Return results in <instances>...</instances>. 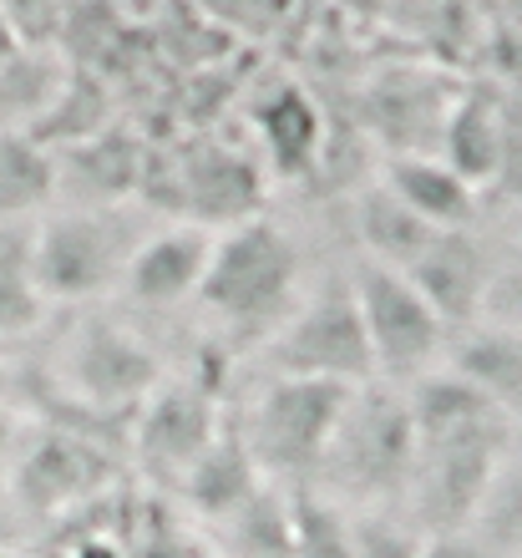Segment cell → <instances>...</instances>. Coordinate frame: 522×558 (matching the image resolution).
<instances>
[{"label":"cell","mask_w":522,"mask_h":558,"mask_svg":"<svg viewBox=\"0 0 522 558\" xmlns=\"http://www.w3.org/2000/svg\"><path fill=\"white\" fill-rule=\"evenodd\" d=\"M305 254L290 229L254 214L233 229H218L193 305L233 351H264L305 300Z\"/></svg>","instance_id":"obj_1"},{"label":"cell","mask_w":522,"mask_h":558,"mask_svg":"<svg viewBox=\"0 0 522 558\" xmlns=\"http://www.w3.org/2000/svg\"><path fill=\"white\" fill-rule=\"evenodd\" d=\"M158 229L143 204H57L31 223V269L46 310H92L122 290L132 254Z\"/></svg>","instance_id":"obj_2"},{"label":"cell","mask_w":522,"mask_h":558,"mask_svg":"<svg viewBox=\"0 0 522 558\" xmlns=\"http://www.w3.org/2000/svg\"><path fill=\"white\" fill-rule=\"evenodd\" d=\"M411 462H416V432H411L406 391L371 381L361 391H350L309 493L335 502L340 513L401 508L411 483Z\"/></svg>","instance_id":"obj_3"},{"label":"cell","mask_w":522,"mask_h":558,"mask_svg":"<svg viewBox=\"0 0 522 558\" xmlns=\"http://www.w3.org/2000/svg\"><path fill=\"white\" fill-rule=\"evenodd\" d=\"M162 381H168V361L128 310H76L51 355V391L66 412L132 422Z\"/></svg>","instance_id":"obj_4"},{"label":"cell","mask_w":522,"mask_h":558,"mask_svg":"<svg viewBox=\"0 0 522 558\" xmlns=\"http://www.w3.org/2000/svg\"><path fill=\"white\" fill-rule=\"evenodd\" d=\"M350 391L325 381H294V376H264L248 407L233 422V437L244 441L248 462L264 483L275 487H309L319 457L330 447Z\"/></svg>","instance_id":"obj_5"},{"label":"cell","mask_w":522,"mask_h":558,"mask_svg":"<svg viewBox=\"0 0 522 558\" xmlns=\"http://www.w3.org/2000/svg\"><path fill=\"white\" fill-rule=\"evenodd\" d=\"M345 275H350V294H355V310H361V330H365V345H371V366H376L380 386L411 391L432 371L447 366L451 330L421 300V290L406 275L371 265V259H355Z\"/></svg>","instance_id":"obj_6"},{"label":"cell","mask_w":522,"mask_h":558,"mask_svg":"<svg viewBox=\"0 0 522 558\" xmlns=\"http://www.w3.org/2000/svg\"><path fill=\"white\" fill-rule=\"evenodd\" d=\"M269 376H294V381H325V386H361L376 381L371 345L361 330V310L350 294V275H330L309 284L294 315L279 325V336L264 345Z\"/></svg>","instance_id":"obj_7"},{"label":"cell","mask_w":522,"mask_h":558,"mask_svg":"<svg viewBox=\"0 0 522 558\" xmlns=\"http://www.w3.org/2000/svg\"><path fill=\"white\" fill-rule=\"evenodd\" d=\"M229 422L218 416V391L208 376H173L143 401V412L132 416V452L143 457L147 472H158L162 483L183 487L189 472L218 447Z\"/></svg>","instance_id":"obj_8"},{"label":"cell","mask_w":522,"mask_h":558,"mask_svg":"<svg viewBox=\"0 0 522 558\" xmlns=\"http://www.w3.org/2000/svg\"><path fill=\"white\" fill-rule=\"evenodd\" d=\"M107 477V447H97L87 432H72L66 422H41L36 432L15 437L11 498L26 513H66L72 502H87Z\"/></svg>","instance_id":"obj_9"},{"label":"cell","mask_w":522,"mask_h":558,"mask_svg":"<svg viewBox=\"0 0 522 558\" xmlns=\"http://www.w3.org/2000/svg\"><path fill=\"white\" fill-rule=\"evenodd\" d=\"M214 239L218 229H208V223H158L122 275V290H117L122 310L128 315H173V310L193 305L198 284H204L208 254H214Z\"/></svg>","instance_id":"obj_10"},{"label":"cell","mask_w":522,"mask_h":558,"mask_svg":"<svg viewBox=\"0 0 522 558\" xmlns=\"http://www.w3.org/2000/svg\"><path fill=\"white\" fill-rule=\"evenodd\" d=\"M406 279L421 290V300L441 315L451 336L477 325L487 315V294H493V259L466 229H451V234H436L432 250L421 254L416 265L406 269Z\"/></svg>","instance_id":"obj_11"},{"label":"cell","mask_w":522,"mask_h":558,"mask_svg":"<svg viewBox=\"0 0 522 558\" xmlns=\"http://www.w3.org/2000/svg\"><path fill=\"white\" fill-rule=\"evenodd\" d=\"M447 371L462 376L482 401H493L512 426L522 422V325L487 320L457 330L447 345Z\"/></svg>","instance_id":"obj_12"},{"label":"cell","mask_w":522,"mask_h":558,"mask_svg":"<svg viewBox=\"0 0 522 558\" xmlns=\"http://www.w3.org/2000/svg\"><path fill=\"white\" fill-rule=\"evenodd\" d=\"M376 183L401 208H411L421 223L441 229V234L447 229H466L472 214H477V189L451 173L436 153H396V158H386Z\"/></svg>","instance_id":"obj_13"},{"label":"cell","mask_w":522,"mask_h":558,"mask_svg":"<svg viewBox=\"0 0 522 558\" xmlns=\"http://www.w3.org/2000/svg\"><path fill=\"white\" fill-rule=\"evenodd\" d=\"M57 158V204H132L137 153L128 137L87 133Z\"/></svg>","instance_id":"obj_14"},{"label":"cell","mask_w":522,"mask_h":558,"mask_svg":"<svg viewBox=\"0 0 522 558\" xmlns=\"http://www.w3.org/2000/svg\"><path fill=\"white\" fill-rule=\"evenodd\" d=\"M350 229H355V244H361L355 259L386 265V269H396V275H406L421 254L432 250V239L441 234V229H432V223H421L411 208L396 204L380 183H371V189L355 193V204H350Z\"/></svg>","instance_id":"obj_15"},{"label":"cell","mask_w":522,"mask_h":558,"mask_svg":"<svg viewBox=\"0 0 522 558\" xmlns=\"http://www.w3.org/2000/svg\"><path fill=\"white\" fill-rule=\"evenodd\" d=\"M57 204V158L41 137L0 128V223H36Z\"/></svg>","instance_id":"obj_16"},{"label":"cell","mask_w":522,"mask_h":558,"mask_svg":"<svg viewBox=\"0 0 522 558\" xmlns=\"http://www.w3.org/2000/svg\"><path fill=\"white\" fill-rule=\"evenodd\" d=\"M441 153L436 158L447 162L457 178H466L472 189H482L487 178L497 173V162H502V118H497V102L493 97H477V92H466L462 102L447 112L441 122V133H436Z\"/></svg>","instance_id":"obj_17"},{"label":"cell","mask_w":522,"mask_h":558,"mask_svg":"<svg viewBox=\"0 0 522 558\" xmlns=\"http://www.w3.org/2000/svg\"><path fill=\"white\" fill-rule=\"evenodd\" d=\"M46 320L31 269V223H0V340H21Z\"/></svg>","instance_id":"obj_18"},{"label":"cell","mask_w":522,"mask_h":558,"mask_svg":"<svg viewBox=\"0 0 522 558\" xmlns=\"http://www.w3.org/2000/svg\"><path fill=\"white\" fill-rule=\"evenodd\" d=\"M264 143H269V158L284 168V178L305 173L319 153V107L309 102L300 87H279L259 112Z\"/></svg>","instance_id":"obj_19"},{"label":"cell","mask_w":522,"mask_h":558,"mask_svg":"<svg viewBox=\"0 0 522 558\" xmlns=\"http://www.w3.org/2000/svg\"><path fill=\"white\" fill-rule=\"evenodd\" d=\"M466 533L477 538V548L487 558H522V462H518V452L502 457V468H497L487 498L477 502Z\"/></svg>","instance_id":"obj_20"},{"label":"cell","mask_w":522,"mask_h":558,"mask_svg":"<svg viewBox=\"0 0 522 558\" xmlns=\"http://www.w3.org/2000/svg\"><path fill=\"white\" fill-rule=\"evenodd\" d=\"M345 529H350V558H421L426 544H432L406 508L345 513Z\"/></svg>","instance_id":"obj_21"},{"label":"cell","mask_w":522,"mask_h":558,"mask_svg":"<svg viewBox=\"0 0 522 558\" xmlns=\"http://www.w3.org/2000/svg\"><path fill=\"white\" fill-rule=\"evenodd\" d=\"M487 320L522 325V269L518 275H497L493 294H487Z\"/></svg>","instance_id":"obj_22"},{"label":"cell","mask_w":522,"mask_h":558,"mask_svg":"<svg viewBox=\"0 0 522 558\" xmlns=\"http://www.w3.org/2000/svg\"><path fill=\"white\" fill-rule=\"evenodd\" d=\"M421 558H487L477 548V538H472V533H441V538H432V544H426V554Z\"/></svg>","instance_id":"obj_23"},{"label":"cell","mask_w":522,"mask_h":558,"mask_svg":"<svg viewBox=\"0 0 522 558\" xmlns=\"http://www.w3.org/2000/svg\"><path fill=\"white\" fill-rule=\"evenodd\" d=\"M0 412H5V366H0Z\"/></svg>","instance_id":"obj_24"}]
</instances>
